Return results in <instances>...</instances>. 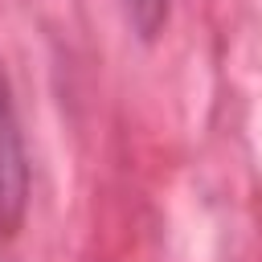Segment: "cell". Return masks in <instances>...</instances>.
Here are the masks:
<instances>
[{"label": "cell", "mask_w": 262, "mask_h": 262, "mask_svg": "<svg viewBox=\"0 0 262 262\" xmlns=\"http://www.w3.org/2000/svg\"><path fill=\"white\" fill-rule=\"evenodd\" d=\"M25 205H29V164H25L20 127L8 102V86L0 74V233H16Z\"/></svg>", "instance_id": "cell-1"}, {"label": "cell", "mask_w": 262, "mask_h": 262, "mask_svg": "<svg viewBox=\"0 0 262 262\" xmlns=\"http://www.w3.org/2000/svg\"><path fill=\"white\" fill-rule=\"evenodd\" d=\"M131 25L139 29V37H156L160 25L168 20V0H123Z\"/></svg>", "instance_id": "cell-2"}]
</instances>
